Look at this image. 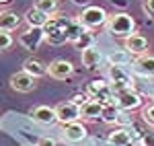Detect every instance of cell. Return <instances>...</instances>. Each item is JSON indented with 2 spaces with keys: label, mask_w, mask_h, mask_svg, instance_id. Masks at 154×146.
I'll use <instances>...</instances> for the list:
<instances>
[{
  "label": "cell",
  "mask_w": 154,
  "mask_h": 146,
  "mask_svg": "<svg viewBox=\"0 0 154 146\" xmlns=\"http://www.w3.org/2000/svg\"><path fill=\"white\" fill-rule=\"evenodd\" d=\"M138 142V138L131 134L130 128H115L113 132H109L107 136V144L109 146H134Z\"/></svg>",
  "instance_id": "cell-10"
},
{
  "label": "cell",
  "mask_w": 154,
  "mask_h": 146,
  "mask_svg": "<svg viewBox=\"0 0 154 146\" xmlns=\"http://www.w3.org/2000/svg\"><path fill=\"white\" fill-rule=\"evenodd\" d=\"M8 85H11V89L14 93H31V91H35V86H37V78H33L25 70H19V72L11 74Z\"/></svg>",
  "instance_id": "cell-8"
},
{
  "label": "cell",
  "mask_w": 154,
  "mask_h": 146,
  "mask_svg": "<svg viewBox=\"0 0 154 146\" xmlns=\"http://www.w3.org/2000/svg\"><path fill=\"white\" fill-rule=\"evenodd\" d=\"M140 146H154V134H144L140 138Z\"/></svg>",
  "instance_id": "cell-30"
},
{
  "label": "cell",
  "mask_w": 154,
  "mask_h": 146,
  "mask_svg": "<svg viewBox=\"0 0 154 146\" xmlns=\"http://www.w3.org/2000/svg\"><path fill=\"white\" fill-rule=\"evenodd\" d=\"M84 93L88 95V99H95L99 103H113V89H111V82L107 80V78H97V80H91L86 89H84Z\"/></svg>",
  "instance_id": "cell-4"
},
{
  "label": "cell",
  "mask_w": 154,
  "mask_h": 146,
  "mask_svg": "<svg viewBox=\"0 0 154 146\" xmlns=\"http://www.w3.org/2000/svg\"><path fill=\"white\" fill-rule=\"evenodd\" d=\"M107 19H109V14L103 6H95V4H88V6H84L82 12L78 14V21L82 27L86 29H97V27H105L107 25Z\"/></svg>",
  "instance_id": "cell-3"
},
{
  "label": "cell",
  "mask_w": 154,
  "mask_h": 146,
  "mask_svg": "<svg viewBox=\"0 0 154 146\" xmlns=\"http://www.w3.org/2000/svg\"><path fill=\"white\" fill-rule=\"evenodd\" d=\"M74 6H80V8H84V6H88L91 4V0H70Z\"/></svg>",
  "instance_id": "cell-32"
},
{
  "label": "cell",
  "mask_w": 154,
  "mask_h": 146,
  "mask_svg": "<svg viewBox=\"0 0 154 146\" xmlns=\"http://www.w3.org/2000/svg\"><path fill=\"white\" fill-rule=\"evenodd\" d=\"M23 70L27 74H31L33 78H43V76H48V64H43L37 58H27L23 62Z\"/></svg>",
  "instance_id": "cell-17"
},
{
  "label": "cell",
  "mask_w": 154,
  "mask_h": 146,
  "mask_svg": "<svg viewBox=\"0 0 154 146\" xmlns=\"http://www.w3.org/2000/svg\"><path fill=\"white\" fill-rule=\"evenodd\" d=\"M142 120L148 123V126H152V128H154V103H152V105L142 107Z\"/></svg>",
  "instance_id": "cell-27"
},
{
  "label": "cell",
  "mask_w": 154,
  "mask_h": 146,
  "mask_svg": "<svg viewBox=\"0 0 154 146\" xmlns=\"http://www.w3.org/2000/svg\"><path fill=\"white\" fill-rule=\"evenodd\" d=\"M70 101H74L76 105H82L84 101H88V95H86V93H74Z\"/></svg>",
  "instance_id": "cell-29"
},
{
  "label": "cell",
  "mask_w": 154,
  "mask_h": 146,
  "mask_svg": "<svg viewBox=\"0 0 154 146\" xmlns=\"http://www.w3.org/2000/svg\"><path fill=\"white\" fill-rule=\"evenodd\" d=\"M56 115H58V123L66 126L72 122H80V105H76L74 101H62L56 105Z\"/></svg>",
  "instance_id": "cell-7"
},
{
  "label": "cell",
  "mask_w": 154,
  "mask_h": 146,
  "mask_svg": "<svg viewBox=\"0 0 154 146\" xmlns=\"http://www.w3.org/2000/svg\"><path fill=\"white\" fill-rule=\"evenodd\" d=\"M45 41V31H43V27H27L23 33L19 35V43H21V48L27 49V51H37L39 45Z\"/></svg>",
  "instance_id": "cell-6"
},
{
  "label": "cell",
  "mask_w": 154,
  "mask_h": 146,
  "mask_svg": "<svg viewBox=\"0 0 154 146\" xmlns=\"http://www.w3.org/2000/svg\"><path fill=\"white\" fill-rule=\"evenodd\" d=\"M84 29H86V27H82V25H80L78 17H76V19H70V25H68V41H70V43H74V41H76V37L80 35Z\"/></svg>",
  "instance_id": "cell-24"
},
{
  "label": "cell",
  "mask_w": 154,
  "mask_h": 146,
  "mask_svg": "<svg viewBox=\"0 0 154 146\" xmlns=\"http://www.w3.org/2000/svg\"><path fill=\"white\" fill-rule=\"evenodd\" d=\"M134 70L142 76H154V56L142 54L134 60Z\"/></svg>",
  "instance_id": "cell-16"
},
{
  "label": "cell",
  "mask_w": 154,
  "mask_h": 146,
  "mask_svg": "<svg viewBox=\"0 0 154 146\" xmlns=\"http://www.w3.org/2000/svg\"><path fill=\"white\" fill-rule=\"evenodd\" d=\"M12 43H14V39H12L11 31H0V51H6Z\"/></svg>",
  "instance_id": "cell-26"
},
{
  "label": "cell",
  "mask_w": 154,
  "mask_h": 146,
  "mask_svg": "<svg viewBox=\"0 0 154 146\" xmlns=\"http://www.w3.org/2000/svg\"><path fill=\"white\" fill-rule=\"evenodd\" d=\"M86 136H88L86 126L80 123V122H72V123L62 126V138H64V142H68V144H78V142H82Z\"/></svg>",
  "instance_id": "cell-9"
},
{
  "label": "cell",
  "mask_w": 154,
  "mask_h": 146,
  "mask_svg": "<svg viewBox=\"0 0 154 146\" xmlns=\"http://www.w3.org/2000/svg\"><path fill=\"white\" fill-rule=\"evenodd\" d=\"M8 2H12V0H0V4H8Z\"/></svg>",
  "instance_id": "cell-33"
},
{
  "label": "cell",
  "mask_w": 154,
  "mask_h": 146,
  "mask_svg": "<svg viewBox=\"0 0 154 146\" xmlns=\"http://www.w3.org/2000/svg\"><path fill=\"white\" fill-rule=\"evenodd\" d=\"M68 25H70V19L62 17V14H51L49 21L45 23L43 31H45V41L48 43H54V45H60V43H66L68 41Z\"/></svg>",
  "instance_id": "cell-1"
},
{
  "label": "cell",
  "mask_w": 154,
  "mask_h": 146,
  "mask_svg": "<svg viewBox=\"0 0 154 146\" xmlns=\"http://www.w3.org/2000/svg\"><path fill=\"white\" fill-rule=\"evenodd\" d=\"M76 49H86V48H91V45H95V35H93V29H84L80 35L76 37V41L72 43Z\"/></svg>",
  "instance_id": "cell-20"
},
{
  "label": "cell",
  "mask_w": 154,
  "mask_h": 146,
  "mask_svg": "<svg viewBox=\"0 0 154 146\" xmlns=\"http://www.w3.org/2000/svg\"><path fill=\"white\" fill-rule=\"evenodd\" d=\"M35 146H60V142L56 138H49V136H41V138H37Z\"/></svg>",
  "instance_id": "cell-28"
},
{
  "label": "cell",
  "mask_w": 154,
  "mask_h": 146,
  "mask_svg": "<svg viewBox=\"0 0 154 146\" xmlns=\"http://www.w3.org/2000/svg\"><path fill=\"white\" fill-rule=\"evenodd\" d=\"M21 25V17L14 11H0V31H14Z\"/></svg>",
  "instance_id": "cell-19"
},
{
  "label": "cell",
  "mask_w": 154,
  "mask_h": 146,
  "mask_svg": "<svg viewBox=\"0 0 154 146\" xmlns=\"http://www.w3.org/2000/svg\"><path fill=\"white\" fill-rule=\"evenodd\" d=\"M117 113H119V107L115 105V103H107V105H103L101 120H103L105 123H115V120H117Z\"/></svg>",
  "instance_id": "cell-23"
},
{
  "label": "cell",
  "mask_w": 154,
  "mask_h": 146,
  "mask_svg": "<svg viewBox=\"0 0 154 146\" xmlns=\"http://www.w3.org/2000/svg\"><path fill=\"white\" fill-rule=\"evenodd\" d=\"M107 146H109V144H107Z\"/></svg>",
  "instance_id": "cell-34"
},
{
  "label": "cell",
  "mask_w": 154,
  "mask_h": 146,
  "mask_svg": "<svg viewBox=\"0 0 154 146\" xmlns=\"http://www.w3.org/2000/svg\"><path fill=\"white\" fill-rule=\"evenodd\" d=\"M80 62H82V66L86 70H99L101 64H103V54H101V49L97 48V45H91V48L82 49Z\"/></svg>",
  "instance_id": "cell-14"
},
{
  "label": "cell",
  "mask_w": 154,
  "mask_h": 146,
  "mask_svg": "<svg viewBox=\"0 0 154 146\" xmlns=\"http://www.w3.org/2000/svg\"><path fill=\"white\" fill-rule=\"evenodd\" d=\"M115 126H119V128H131V126H134V115H131V111L119 109L117 120H115Z\"/></svg>",
  "instance_id": "cell-25"
},
{
  "label": "cell",
  "mask_w": 154,
  "mask_h": 146,
  "mask_svg": "<svg viewBox=\"0 0 154 146\" xmlns=\"http://www.w3.org/2000/svg\"><path fill=\"white\" fill-rule=\"evenodd\" d=\"M37 123H43V126H54L58 123V115H56V107H49V105H37L31 109L29 113Z\"/></svg>",
  "instance_id": "cell-13"
},
{
  "label": "cell",
  "mask_w": 154,
  "mask_h": 146,
  "mask_svg": "<svg viewBox=\"0 0 154 146\" xmlns=\"http://www.w3.org/2000/svg\"><path fill=\"white\" fill-rule=\"evenodd\" d=\"M23 19H25V23H27V27H45V23L49 21V14L41 12L35 6H31V8H27Z\"/></svg>",
  "instance_id": "cell-18"
},
{
  "label": "cell",
  "mask_w": 154,
  "mask_h": 146,
  "mask_svg": "<svg viewBox=\"0 0 154 146\" xmlns=\"http://www.w3.org/2000/svg\"><path fill=\"white\" fill-rule=\"evenodd\" d=\"M142 8H144V12H148L150 17H154V0H144Z\"/></svg>",
  "instance_id": "cell-31"
},
{
  "label": "cell",
  "mask_w": 154,
  "mask_h": 146,
  "mask_svg": "<svg viewBox=\"0 0 154 146\" xmlns=\"http://www.w3.org/2000/svg\"><path fill=\"white\" fill-rule=\"evenodd\" d=\"M131 56L128 49H121V51H113V54H109V64H115V66H125V64H130L131 62Z\"/></svg>",
  "instance_id": "cell-22"
},
{
  "label": "cell",
  "mask_w": 154,
  "mask_h": 146,
  "mask_svg": "<svg viewBox=\"0 0 154 146\" xmlns=\"http://www.w3.org/2000/svg\"><path fill=\"white\" fill-rule=\"evenodd\" d=\"M123 49H128L131 56H142L148 49V37L134 31L131 35H128L123 39Z\"/></svg>",
  "instance_id": "cell-12"
},
{
  "label": "cell",
  "mask_w": 154,
  "mask_h": 146,
  "mask_svg": "<svg viewBox=\"0 0 154 146\" xmlns=\"http://www.w3.org/2000/svg\"><path fill=\"white\" fill-rule=\"evenodd\" d=\"M105 27H107V31H109L113 37H121V39H125L128 35H131V33L136 31V21H134V17H131L130 12L121 11V12H113V14H109Z\"/></svg>",
  "instance_id": "cell-2"
},
{
  "label": "cell",
  "mask_w": 154,
  "mask_h": 146,
  "mask_svg": "<svg viewBox=\"0 0 154 146\" xmlns=\"http://www.w3.org/2000/svg\"><path fill=\"white\" fill-rule=\"evenodd\" d=\"M33 6L35 8H39L41 12H45V14H56V12L60 11V4L58 0H33Z\"/></svg>",
  "instance_id": "cell-21"
},
{
  "label": "cell",
  "mask_w": 154,
  "mask_h": 146,
  "mask_svg": "<svg viewBox=\"0 0 154 146\" xmlns=\"http://www.w3.org/2000/svg\"><path fill=\"white\" fill-rule=\"evenodd\" d=\"M48 74L56 80H66L74 74V64L70 60H54L48 64Z\"/></svg>",
  "instance_id": "cell-11"
},
{
  "label": "cell",
  "mask_w": 154,
  "mask_h": 146,
  "mask_svg": "<svg viewBox=\"0 0 154 146\" xmlns=\"http://www.w3.org/2000/svg\"><path fill=\"white\" fill-rule=\"evenodd\" d=\"M113 103L117 105L119 109H128V111H134V109H140L144 103L142 95L134 89V86H130V89H123V91H119V93H115V97H113Z\"/></svg>",
  "instance_id": "cell-5"
},
{
  "label": "cell",
  "mask_w": 154,
  "mask_h": 146,
  "mask_svg": "<svg viewBox=\"0 0 154 146\" xmlns=\"http://www.w3.org/2000/svg\"><path fill=\"white\" fill-rule=\"evenodd\" d=\"M101 113H103V103H99L95 99H88L80 105V117L82 120L97 122V120H101Z\"/></svg>",
  "instance_id": "cell-15"
}]
</instances>
